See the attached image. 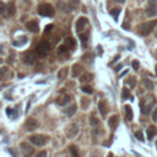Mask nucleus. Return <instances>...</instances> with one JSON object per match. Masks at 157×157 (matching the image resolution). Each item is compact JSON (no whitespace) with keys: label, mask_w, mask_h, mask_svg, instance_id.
<instances>
[{"label":"nucleus","mask_w":157,"mask_h":157,"mask_svg":"<svg viewBox=\"0 0 157 157\" xmlns=\"http://www.w3.org/2000/svg\"><path fill=\"white\" fill-rule=\"evenodd\" d=\"M38 14L44 17H52V16H54V7L51 4L43 3L38 6Z\"/></svg>","instance_id":"1"},{"label":"nucleus","mask_w":157,"mask_h":157,"mask_svg":"<svg viewBox=\"0 0 157 157\" xmlns=\"http://www.w3.org/2000/svg\"><path fill=\"white\" fill-rule=\"evenodd\" d=\"M49 52H51V44H49L48 41H44V39H43V41H41V42L37 44V47H36L37 55L45 57Z\"/></svg>","instance_id":"2"},{"label":"nucleus","mask_w":157,"mask_h":157,"mask_svg":"<svg viewBox=\"0 0 157 157\" xmlns=\"http://www.w3.org/2000/svg\"><path fill=\"white\" fill-rule=\"evenodd\" d=\"M156 25H157V20H154V21H148V22H144L141 23L139 26V32H140V35H142V36H147V35H150L152 30L156 27Z\"/></svg>","instance_id":"3"},{"label":"nucleus","mask_w":157,"mask_h":157,"mask_svg":"<svg viewBox=\"0 0 157 157\" xmlns=\"http://www.w3.org/2000/svg\"><path fill=\"white\" fill-rule=\"evenodd\" d=\"M154 103H155V100H154V97L152 96H147L145 100H144L141 102V112L142 114H148L151 112V109H152V106H154Z\"/></svg>","instance_id":"4"},{"label":"nucleus","mask_w":157,"mask_h":157,"mask_svg":"<svg viewBox=\"0 0 157 157\" xmlns=\"http://www.w3.org/2000/svg\"><path fill=\"white\" fill-rule=\"evenodd\" d=\"M28 139H30V141L36 146H43L44 144H47V141H48V136H44V135H41V134L31 135Z\"/></svg>","instance_id":"5"},{"label":"nucleus","mask_w":157,"mask_h":157,"mask_svg":"<svg viewBox=\"0 0 157 157\" xmlns=\"http://www.w3.org/2000/svg\"><path fill=\"white\" fill-rule=\"evenodd\" d=\"M20 148H21L22 155L25 157H31L32 155H33V152H35V148L32 147L30 144H27V142H21V144H20Z\"/></svg>","instance_id":"6"},{"label":"nucleus","mask_w":157,"mask_h":157,"mask_svg":"<svg viewBox=\"0 0 157 157\" xmlns=\"http://www.w3.org/2000/svg\"><path fill=\"white\" fill-rule=\"evenodd\" d=\"M23 61H25L26 64H30V65L35 64L36 61H37V53L32 52V51L26 52V53L23 54Z\"/></svg>","instance_id":"7"},{"label":"nucleus","mask_w":157,"mask_h":157,"mask_svg":"<svg viewBox=\"0 0 157 157\" xmlns=\"http://www.w3.org/2000/svg\"><path fill=\"white\" fill-rule=\"evenodd\" d=\"M37 126H38V122L35 118H28L26 123H25V128L28 131H33L35 129H37Z\"/></svg>","instance_id":"8"},{"label":"nucleus","mask_w":157,"mask_h":157,"mask_svg":"<svg viewBox=\"0 0 157 157\" xmlns=\"http://www.w3.org/2000/svg\"><path fill=\"white\" fill-rule=\"evenodd\" d=\"M87 22H88V21H87V19H86V17H82V16H81V17H78L77 21H76V23H75L76 31H77V32H81V31L85 28L86 25H87Z\"/></svg>","instance_id":"9"},{"label":"nucleus","mask_w":157,"mask_h":157,"mask_svg":"<svg viewBox=\"0 0 157 157\" xmlns=\"http://www.w3.org/2000/svg\"><path fill=\"white\" fill-rule=\"evenodd\" d=\"M78 133V126L76 124H70V125L67 128V135L68 138H74V136H76Z\"/></svg>","instance_id":"10"},{"label":"nucleus","mask_w":157,"mask_h":157,"mask_svg":"<svg viewBox=\"0 0 157 157\" xmlns=\"http://www.w3.org/2000/svg\"><path fill=\"white\" fill-rule=\"evenodd\" d=\"M70 101H71V96H70V94H61V96H59V97L57 98V103L59 106L68 104Z\"/></svg>","instance_id":"11"},{"label":"nucleus","mask_w":157,"mask_h":157,"mask_svg":"<svg viewBox=\"0 0 157 157\" xmlns=\"http://www.w3.org/2000/svg\"><path fill=\"white\" fill-rule=\"evenodd\" d=\"M26 27H27L28 31L35 32V33H37V32L39 31V26H38V22L37 21H28L26 23Z\"/></svg>","instance_id":"12"},{"label":"nucleus","mask_w":157,"mask_h":157,"mask_svg":"<svg viewBox=\"0 0 157 157\" xmlns=\"http://www.w3.org/2000/svg\"><path fill=\"white\" fill-rule=\"evenodd\" d=\"M58 57L60 58H69V49L67 45H60L59 48H58Z\"/></svg>","instance_id":"13"},{"label":"nucleus","mask_w":157,"mask_h":157,"mask_svg":"<svg viewBox=\"0 0 157 157\" xmlns=\"http://www.w3.org/2000/svg\"><path fill=\"white\" fill-rule=\"evenodd\" d=\"M64 45H67L69 51H75V48H76L75 39L71 38V37H68V38L64 41Z\"/></svg>","instance_id":"14"},{"label":"nucleus","mask_w":157,"mask_h":157,"mask_svg":"<svg viewBox=\"0 0 157 157\" xmlns=\"http://www.w3.org/2000/svg\"><path fill=\"white\" fill-rule=\"evenodd\" d=\"M82 71H84V68H82L80 64H74L73 65V77L80 76L82 74Z\"/></svg>","instance_id":"15"},{"label":"nucleus","mask_w":157,"mask_h":157,"mask_svg":"<svg viewBox=\"0 0 157 157\" xmlns=\"http://www.w3.org/2000/svg\"><path fill=\"white\" fill-rule=\"evenodd\" d=\"M118 124H119V117H118V115H113V117L109 118L108 125H109L110 129H115V128L118 126Z\"/></svg>","instance_id":"16"},{"label":"nucleus","mask_w":157,"mask_h":157,"mask_svg":"<svg viewBox=\"0 0 157 157\" xmlns=\"http://www.w3.org/2000/svg\"><path fill=\"white\" fill-rule=\"evenodd\" d=\"M15 14V4L14 3H9L6 5V10H5V15L7 17H11Z\"/></svg>","instance_id":"17"},{"label":"nucleus","mask_w":157,"mask_h":157,"mask_svg":"<svg viewBox=\"0 0 157 157\" xmlns=\"http://www.w3.org/2000/svg\"><path fill=\"white\" fill-rule=\"evenodd\" d=\"M146 15L148 17H154L157 15V5H150L146 9Z\"/></svg>","instance_id":"18"},{"label":"nucleus","mask_w":157,"mask_h":157,"mask_svg":"<svg viewBox=\"0 0 157 157\" xmlns=\"http://www.w3.org/2000/svg\"><path fill=\"white\" fill-rule=\"evenodd\" d=\"M124 112H125L126 120H131V119H133V109H131V107L129 104L124 106Z\"/></svg>","instance_id":"19"},{"label":"nucleus","mask_w":157,"mask_h":157,"mask_svg":"<svg viewBox=\"0 0 157 157\" xmlns=\"http://www.w3.org/2000/svg\"><path fill=\"white\" fill-rule=\"evenodd\" d=\"M156 135H157V128L154 126V125L148 126L147 128V138L150 140H152V138H155Z\"/></svg>","instance_id":"20"},{"label":"nucleus","mask_w":157,"mask_h":157,"mask_svg":"<svg viewBox=\"0 0 157 157\" xmlns=\"http://www.w3.org/2000/svg\"><path fill=\"white\" fill-rule=\"evenodd\" d=\"M98 108H100V113L102 115H106L107 112H108V107H107V103L104 101H101L98 103Z\"/></svg>","instance_id":"21"},{"label":"nucleus","mask_w":157,"mask_h":157,"mask_svg":"<svg viewBox=\"0 0 157 157\" xmlns=\"http://www.w3.org/2000/svg\"><path fill=\"white\" fill-rule=\"evenodd\" d=\"M88 37H90V33L88 32H85L84 35H80V39H81V44H82V47H87V44H88Z\"/></svg>","instance_id":"22"},{"label":"nucleus","mask_w":157,"mask_h":157,"mask_svg":"<svg viewBox=\"0 0 157 157\" xmlns=\"http://www.w3.org/2000/svg\"><path fill=\"white\" fill-rule=\"evenodd\" d=\"M76 109H77V107H76L75 103H74V104H71L70 107H68V108H65V113H67L69 117H73V115L76 113Z\"/></svg>","instance_id":"23"},{"label":"nucleus","mask_w":157,"mask_h":157,"mask_svg":"<svg viewBox=\"0 0 157 157\" xmlns=\"http://www.w3.org/2000/svg\"><path fill=\"white\" fill-rule=\"evenodd\" d=\"M93 78V75L91 73H85L84 75H81V78H80V81L82 82V84H85V82H90L91 80Z\"/></svg>","instance_id":"24"},{"label":"nucleus","mask_w":157,"mask_h":157,"mask_svg":"<svg viewBox=\"0 0 157 157\" xmlns=\"http://www.w3.org/2000/svg\"><path fill=\"white\" fill-rule=\"evenodd\" d=\"M142 84H144V86H145V88H147V90H154V82H152L150 78H144L142 80Z\"/></svg>","instance_id":"25"},{"label":"nucleus","mask_w":157,"mask_h":157,"mask_svg":"<svg viewBox=\"0 0 157 157\" xmlns=\"http://www.w3.org/2000/svg\"><path fill=\"white\" fill-rule=\"evenodd\" d=\"M69 150H70V154L73 155V157H78V155H80V154H78V148L75 145H70Z\"/></svg>","instance_id":"26"},{"label":"nucleus","mask_w":157,"mask_h":157,"mask_svg":"<svg viewBox=\"0 0 157 157\" xmlns=\"http://www.w3.org/2000/svg\"><path fill=\"white\" fill-rule=\"evenodd\" d=\"M68 76V68H63L60 69V71L58 73V78H60V80H63Z\"/></svg>","instance_id":"27"},{"label":"nucleus","mask_w":157,"mask_h":157,"mask_svg":"<svg viewBox=\"0 0 157 157\" xmlns=\"http://www.w3.org/2000/svg\"><path fill=\"white\" fill-rule=\"evenodd\" d=\"M82 60H84L85 63H87V64H91L93 61V55L91 54V53H86V54L82 57Z\"/></svg>","instance_id":"28"},{"label":"nucleus","mask_w":157,"mask_h":157,"mask_svg":"<svg viewBox=\"0 0 157 157\" xmlns=\"http://www.w3.org/2000/svg\"><path fill=\"white\" fill-rule=\"evenodd\" d=\"M90 124H91V125H92L93 128L97 126V125H100V119L96 118V117H94V115L92 114V115L90 117Z\"/></svg>","instance_id":"29"},{"label":"nucleus","mask_w":157,"mask_h":157,"mask_svg":"<svg viewBox=\"0 0 157 157\" xmlns=\"http://www.w3.org/2000/svg\"><path fill=\"white\" fill-rule=\"evenodd\" d=\"M130 97H131V93H130L129 88L124 87L123 88V92H122V98H123V100H128V98H130Z\"/></svg>","instance_id":"30"},{"label":"nucleus","mask_w":157,"mask_h":157,"mask_svg":"<svg viewBox=\"0 0 157 157\" xmlns=\"http://www.w3.org/2000/svg\"><path fill=\"white\" fill-rule=\"evenodd\" d=\"M7 73H9V69L7 68H0V81L6 77Z\"/></svg>","instance_id":"31"},{"label":"nucleus","mask_w":157,"mask_h":157,"mask_svg":"<svg viewBox=\"0 0 157 157\" xmlns=\"http://www.w3.org/2000/svg\"><path fill=\"white\" fill-rule=\"evenodd\" d=\"M81 91H82V92H84V93H87V94H91V93H92V92H93V88H92V87H91V86H88V85H86V86H82V87H81Z\"/></svg>","instance_id":"32"},{"label":"nucleus","mask_w":157,"mask_h":157,"mask_svg":"<svg viewBox=\"0 0 157 157\" xmlns=\"http://www.w3.org/2000/svg\"><path fill=\"white\" fill-rule=\"evenodd\" d=\"M119 14H120V9H113L112 11H110V15H112L113 17H114L115 21L118 20V15H119Z\"/></svg>","instance_id":"33"},{"label":"nucleus","mask_w":157,"mask_h":157,"mask_svg":"<svg viewBox=\"0 0 157 157\" xmlns=\"http://www.w3.org/2000/svg\"><path fill=\"white\" fill-rule=\"evenodd\" d=\"M88 104H90V101L87 100V98H82V101H81L82 109H87L88 108Z\"/></svg>","instance_id":"34"},{"label":"nucleus","mask_w":157,"mask_h":157,"mask_svg":"<svg viewBox=\"0 0 157 157\" xmlns=\"http://www.w3.org/2000/svg\"><path fill=\"white\" fill-rule=\"evenodd\" d=\"M126 84H128V85H130L131 87H135V86H136V78H135V77H130V78H128V80H126Z\"/></svg>","instance_id":"35"},{"label":"nucleus","mask_w":157,"mask_h":157,"mask_svg":"<svg viewBox=\"0 0 157 157\" xmlns=\"http://www.w3.org/2000/svg\"><path fill=\"white\" fill-rule=\"evenodd\" d=\"M135 136H136V139H138V140H140V141H144V134H142V131H136Z\"/></svg>","instance_id":"36"},{"label":"nucleus","mask_w":157,"mask_h":157,"mask_svg":"<svg viewBox=\"0 0 157 157\" xmlns=\"http://www.w3.org/2000/svg\"><path fill=\"white\" fill-rule=\"evenodd\" d=\"M77 4H78L77 0H73V1L69 4V10H74V7L77 6Z\"/></svg>","instance_id":"37"},{"label":"nucleus","mask_w":157,"mask_h":157,"mask_svg":"<svg viewBox=\"0 0 157 157\" xmlns=\"http://www.w3.org/2000/svg\"><path fill=\"white\" fill-rule=\"evenodd\" d=\"M6 10V5L0 0V14H4V11Z\"/></svg>","instance_id":"38"},{"label":"nucleus","mask_w":157,"mask_h":157,"mask_svg":"<svg viewBox=\"0 0 157 157\" xmlns=\"http://www.w3.org/2000/svg\"><path fill=\"white\" fill-rule=\"evenodd\" d=\"M139 67H140V63L138 60H134L133 61V68H134V70H139Z\"/></svg>","instance_id":"39"},{"label":"nucleus","mask_w":157,"mask_h":157,"mask_svg":"<svg viewBox=\"0 0 157 157\" xmlns=\"http://www.w3.org/2000/svg\"><path fill=\"white\" fill-rule=\"evenodd\" d=\"M36 157H47V152H45V151H41L39 154H37Z\"/></svg>","instance_id":"40"},{"label":"nucleus","mask_w":157,"mask_h":157,"mask_svg":"<svg viewBox=\"0 0 157 157\" xmlns=\"http://www.w3.org/2000/svg\"><path fill=\"white\" fill-rule=\"evenodd\" d=\"M152 119H154L155 122H157V108L154 110V113H152Z\"/></svg>","instance_id":"41"},{"label":"nucleus","mask_w":157,"mask_h":157,"mask_svg":"<svg viewBox=\"0 0 157 157\" xmlns=\"http://www.w3.org/2000/svg\"><path fill=\"white\" fill-rule=\"evenodd\" d=\"M122 67H123V64H119V65H117V67H115V68H114V71H115V73H118V71H119V70H120V69H122Z\"/></svg>","instance_id":"42"},{"label":"nucleus","mask_w":157,"mask_h":157,"mask_svg":"<svg viewBox=\"0 0 157 157\" xmlns=\"http://www.w3.org/2000/svg\"><path fill=\"white\" fill-rule=\"evenodd\" d=\"M148 4L150 5H157V0H148Z\"/></svg>","instance_id":"43"},{"label":"nucleus","mask_w":157,"mask_h":157,"mask_svg":"<svg viewBox=\"0 0 157 157\" xmlns=\"http://www.w3.org/2000/svg\"><path fill=\"white\" fill-rule=\"evenodd\" d=\"M52 27H53L52 25H49V26H47V27H45V32H47V33H48V32L51 31V28H52Z\"/></svg>","instance_id":"44"},{"label":"nucleus","mask_w":157,"mask_h":157,"mask_svg":"<svg viewBox=\"0 0 157 157\" xmlns=\"http://www.w3.org/2000/svg\"><path fill=\"white\" fill-rule=\"evenodd\" d=\"M4 45L3 44H0V55H1V54H4Z\"/></svg>","instance_id":"45"},{"label":"nucleus","mask_w":157,"mask_h":157,"mask_svg":"<svg viewBox=\"0 0 157 157\" xmlns=\"http://www.w3.org/2000/svg\"><path fill=\"white\" fill-rule=\"evenodd\" d=\"M6 113H7V115H11V114H12V110H11L10 108H7V109H6Z\"/></svg>","instance_id":"46"},{"label":"nucleus","mask_w":157,"mask_h":157,"mask_svg":"<svg viewBox=\"0 0 157 157\" xmlns=\"http://www.w3.org/2000/svg\"><path fill=\"white\" fill-rule=\"evenodd\" d=\"M128 74V70H125V71H124L123 74H120V75H119V77H123V75H126Z\"/></svg>","instance_id":"47"},{"label":"nucleus","mask_w":157,"mask_h":157,"mask_svg":"<svg viewBox=\"0 0 157 157\" xmlns=\"http://www.w3.org/2000/svg\"><path fill=\"white\" fill-rule=\"evenodd\" d=\"M123 27H124V28H129V25H128V23H124Z\"/></svg>","instance_id":"48"},{"label":"nucleus","mask_w":157,"mask_h":157,"mask_svg":"<svg viewBox=\"0 0 157 157\" xmlns=\"http://www.w3.org/2000/svg\"><path fill=\"white\" fill-rule=\"evenodd\" d=\"M115 1H117V3H122V4H123L124 1H125V0H115Z\"/></svg>","instance_id":"49"},{"label":"nucleus","mask_w":157,"mask_h":157,"mask_svg":"<svg viewBox=\"0 0 157 157\" xmlns=\"http://www.w3.org/2000/svg\"><path fill=\"white\" fill-rule=\"evenodd\" d=\"M107 157H113V155L112 154H108V156H107Z\"/></svg>","instance_id":"50"},{"label":"nucleus","mask_w":157,"mask_h":157,"mask_svg":"<svg viewBox=\"0 0 157 157\" xmlns=\"http://www.w3.org/2000/svg\"><path fill=\"white\" fill-rule=\"evenodd\" d=\"M156 76H157V65H156Z\"/></svg>","instance_id":"51"},{"label":"nucleus","mask_w":157,"mask_h":157,"mask_svg":"<svg viewBox=\"0 0 157 157\" xmlns=\"http://www.w3.org/2000/svg\"><path fill=\"white\" fill-rule=\"evenodd\" d=\"M3 63V59H0V64H1Z\"/></svg>","instance_id":"52"},{"label":"nucleus","mask_w":157,"mask_h":157,"mask_svg":"<svg viewBox=\"0 0 157 157\" xmlns=\"http://www.w3.org/2000/svg\"><path fill=\"white\" fill-rule=\"evenodd\" d=\"M156 36H157V32H156Z\"/></svg>","instance_id":"53"}]
</instances>
